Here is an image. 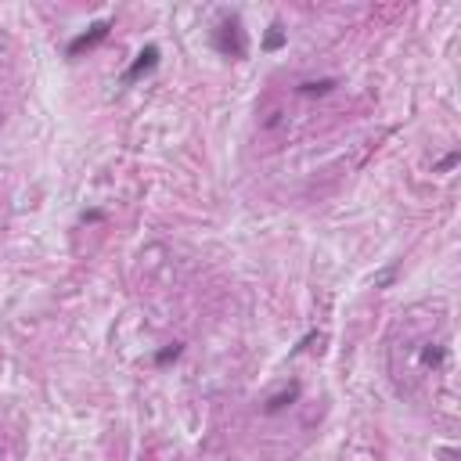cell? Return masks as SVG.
<instances>
[{
	"instance_id": "cell-1",
	"label": "cell",
	"mask_w": 461,
	"mask_h": 461,
	"mask_svg": "<svg viewBox=\"0 0 461 461\" xmlns=\"http://www.w3.org/2000/svg\"><path fill=\"white\" fill-rule=\"evenodd\" d=\"M213 47L224 58H245L249 54V40H245V29L238 14H224L213 29Z\"/></svg>"
},
{
	"instance_id": "cell-6",
	"label": "cell",
	"mask_w": 461,
	"mask_h": 461,
	"mask_svg": "<svg viewBox=\"0 0 461 461\" xmlns=\"http://www.w3.org/2000/svg\"><path fill=\"white\" fill-rule=\"evenodd\" d=\"M331 87H336V79H317V83H303L299 94H328Z\"/></svg>"
},
{
	"instance_id": "cell-4",
	"label": "cell",
	"mask_w": 461,
	"mask_h": 461,
	"mask_svg": "<svg viewBox=\"0 0 461 461\" xmlns=\"http://www.w3.org/2000/svg\"><path fill=\"white\" fill-rule=\"evenodd\" d=\"M296 396H299V386H289V393H278V396H270V400H267V415H278V411H285V407H289L292 400H296Z\"/></svg>"
},
{
	"instance_id": "cell-8",
	"label": "cell",
	"mask_w": 461,
	"mask_h": 461,
	"mask_svg": "<svg viewBox=\"0 0 461 461\" xmlns=\"http://www.w3.org/2000/svg\"><path fill=\"white\" fill-rule=\"evenodd\" d=\"M443 357H447V354H443V349H440V346H436V349H433V346H429V349H425V354H422V360H425V364H433V368H440V364H443Z\"/></svg>"
},
{
	"instance_id": "cell-5",
	"label": "cell",
	"mask_w": 461,
	"mask_h": 461,
	"mask_svg": "<svg viewBox=\"0 0 461 461\" xmlns=\"http://www.w3.org/2000/svg\"><path fill=\"white\" fill-rule=\"evenodd\" d=\"M281 43H285V29L274 22V25H270V33H267V40H263V47H267V51H278Z\"/></svg>"
},
{
	"instance_id": "cell-2",
	"label": "cell",
	"mask_w": 461,
	"mask_h": 461,
	"mask_svg": "<svg viewBox=\"0 0 461 461\" xmlns=\"http://www.w3.org/2000/svg\"><path fill=\"white\" fill-rule=\"evenodd\" d=\"M108 29H112V22H94L87 33H79L72 43H69V58H76V54H83V51H90V47H98L105 37H108Z\"/></svg>"
},
{
	"instance_id": "cell-3",
	"label": "cell",
	"mask_w": 461,
	"mask_h": 461,
	"mask_svg": "<svg viewBox=\"0 0 461 461\" xmlns=\"http://www.w3.org/2000/svg\"><path fill=\"white\" fill-rule=\"evenodd\" d=\"M155 65H158V47H155V43H148L145 51H141V54L134 58V65L123 72V83H134V79H141L145 72H152Z\"/></svg>"
},
{
	"instance_id": "cell-7",
	"label": "cell",
	"mask_w": 461,
	"mask_h": 461,
	"mask_svg": "<svg viewBox=\"0 0 461 461\" xmlns=\"http://www.w3.org/2000/svg\"><path fill=\"white\" fill-rule=\"evenodd\" d=\"M181 342H173V346H166V349H158V354H155V364H170V360H177L181 357Z\"/></svg>"
},
{
	"instance_id": "cell-9",
	"label": "cell",
	"mask_w": 461,
	"mask_h": 461,
	"mask_svg": "<svg viewBox=\"0 0 461 461\" xmlns=\"http://www.w3.org/2000/svg\"><path fill=\"white\" fill-rule=\"evenodd\" d=\"M454 163H458V152H451V155H447V158H443V163H440V166H436V170H451V166H454Z\"/></svg>"
}]
</instances>
